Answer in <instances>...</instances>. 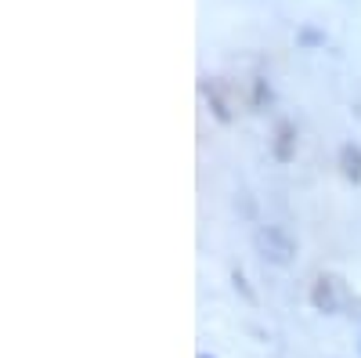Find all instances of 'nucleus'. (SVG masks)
I'll return each mask as SVG.
<instances>
[{
    "mask_svg": "<svg viewBox=\"0 0 361 358\" xmlns=\"http://www.w3.org/2000/svg\"><path fill=\"white\" fill-rule=\"evenodd\" d=\"M253 246H257V253H260L264 264L286 268V264L296 261V239L286 228H279V225H260L253 232Z\"/></svg>",
    "mask_w": 361,
    "mask_h": 358,
    "instance_id": "obj_1",
    "label": "nucleus"
},
{
    "mask_svg": "<svg viewBox=\"0 0 361 358\" xmlns=\"http://www.w3.org/2000/svg\"><path fill=\"white\" fill-rule=\"evenodd\" d=\"M347 301H350V293H347V286H343L340 275H318V279H314V286H311V304H314V311H322V315H340V311L347 308Z\"/></svg>",
    "mask_w": 361,
    "mask_h": 358,
    "instance_id": "obj_2",
    "label": "nucleus"
},
{
    "mask_svg": "<svg viewBox=\"0 0 361 358\" xmlns=\"http://www.w3.org/2000/svg\"><path fill=\"white\" fill-rule=\"evenodd\" d=\"M271 153H275L279 163H289L296 156V127L289 124V119H279L275 127V145H271Z\"/></svg>",
    "mask_w": 361,
    "mask_h": 358,
    "instance_id": "obj_3",
    "label": "nucleus"
},
{
    "mask_svg": "<svg viewBox=\"0 0 361 358\" xmlns=\"http://www.w3.org/2000/svg\"><path fill=\"white\" fill-rule=\"evenodd\" d=\"M340 170L350 185H361V145L357 141H347L340 148Z\"/></svg>",
    "mask_w": 361,
    "mask_h": 358,
    "instance_id": "obj_4",
    "label": "nucleus"
},
{
    "mask_svg": "<svg viewBox=\"0 0 361 358\" xmlns=\"http://www.w3.org/2000/svg\"><path fill=\"white\" fill-rule=\"evenodd\" d=\"M199 87H202L209 109H214V116L221 119V124H231V109H228V102H224V95H221V83H217V80H202Z\"/></svg>",
    "mask_w": 361,
    "mask_h": 358,
    "instance_id": "obj_5",
    "label": "nucleus"
},
{
    "mask_svg": "<svg viewBox=\"0 0 361 358\" xmlns=\"http://www.w3.org/2000/svg\"><path fill=\"white\" fill-rule=\"evenodd\" d=\"M296 44H300V47H322V44H325V33H322V29L304 25V29L296 33Z\"/></svg>",
    "mask_w": 361,
    "mask_h": 358,
    "instance_id": "obj_6",
    "label": "nucleus"
},
{
    "mask_svg": "<svg viewBox=\"0 0 361 358\" xmlns=\"http://www.w3.org/2000/svg\"><path fill=\"white\" fill-rule=\"evenodd\" d=\"M231 282H235V290H238V293H243V297H246V301H257V297H253V290H250V282H246V275H243V272H238V268H235V272H231Z\"/></svg>",
    "mask_w": 361,
    "mask_h": 358,
    "instance_id": "obj_7",
    "label": "nucleus"
},
{
    "mask_svg": "<svg viewBox=\"0 0 361 358\" xmlns=\"http://www.w3.org/2000/svg\"><path fill=\"white\" fill-rule=\"evenodd\" d=\"M264 102H271V87H267V80H257L253 83V105H264Z\"/></svg>",
    "mask_w": 361,
    "mask_h": 358,
    "instance_id": "obj_8",
    "label": "nucleus"
},
{
    "mask_svg": "<svg viewBox=\"0 0 361 358\" xmlns=\"http://www.w3.org/2000/svg\"><path fill=\"white\" fill-rule=\"evenodd\" d=\"M357 358H361V337H357Z\"/></svg>",
    "mask_w": 361,
    "mask_h": 358,
    "instance_id": "obj_9",
    "label": "nucleus"
},
{
    "mask_svg": "<svg viewBox=\"0 0 361 358\" xmlns=\"http://www.w3.org/2000/svg\"><path fill=\"white\" fill-rule=\"evenodd\" d=\"M199 358H217V354H199Z\"/></svg>",
    "mask_w": 361,
    "mask_h": 358,
    "instance_id": "obj_10",
    "label": "nucleus"
}]
</instances>
